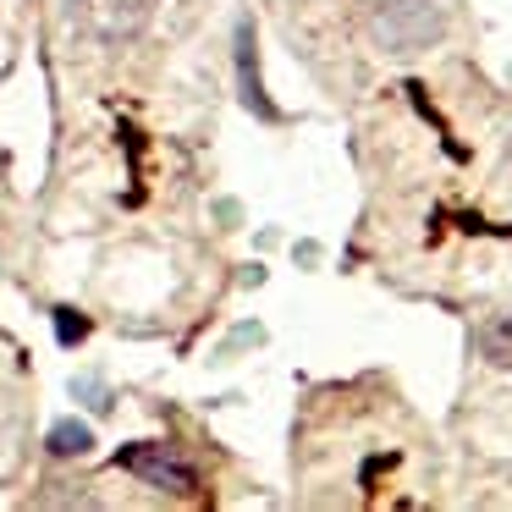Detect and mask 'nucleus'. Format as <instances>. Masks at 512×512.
Returning a JSON list of instances; mask_svg holds the SVG:
<instances>
[{"instance_id": "obj_1", "label": "nucleus", "mask_w": 512, "mask_h": 512, "mask_svg": "<svg viewBox=\"0 0 512 512\" xmlns=\"http://www.w3.org/2000/svg\"><path fill=\"white\" fill-rule=\"evenodd\" d=\"M446 6L441 0H369V39L386 56H413V50L441 45Z\"/></svg>"}, {"instance_id": "obj_2", "label": "nucleus", "mask_w": 512, "mask_h": 512, "mask_svg": "<svg viewBox=\"0 0 512 512\" xmlns=\"http://www.w3.org/2000/svg\"><path fill=\"white\" fill-rule=\"evenodd\" d=\"M116 463H122L127 474H138L144 485L166 490V496H193V490H199V474H193V463H182V457L171 452L166 441L122 446V452H116Z\"/></svg>"}, {"instance_id": "obj_3", "label": "nucleus", "mask_w": 512, "mask_h": 512, "mask_svg": "<svg viewBox=\"0 0 512 512\" xmlns=\"http://www.w3.org/2000/svg\"><path fill=\"white\" fill-rule=\"evenodd\" d=\"M78 6H83V23L100 39H111V45L133 39L149 23V0H78Z\"/></svg>"}, {"instance_id": "obj_4", "label": "nucleus", "mask_w": 512, "mask_h": 512, "mask_svg": "<svg viewBox=\"0 0 512 512\" xmlns=\"http://www.w3.org/2000/svg\"><path fill=\"white\" fill-rule=\"evenodd\" d=\"M479 353H485L496 369H512V309L490 314V320L479 325Z\"/></svg>"}, {"instance_id": "obj_5", "label": "nucleus", "mask_w": 512, "mask_h": 512, "mask_svg": "<svg viewBox=\"0 0 512 512\" xmlns=\"http://www.w3.org/2000/svg\"><path fill=\"white\" fill-rule=\"evenodd\" d=\"M94 446V430L89 424H78V419H61L56 430H50V452L56 457H83Z\"/></svg>"}, {"instance_id": "obj_6", "label": "nucleus", "mask_w": 512, "mask_h": 512, "mask_svg": "<svg viewBox=\"0 0 512 512\" xmlns=\"http://www.w3.org/2000/svg\"><path fill=\"white\" fill-rule=\"evenodd\" d=\"M237 61H243V100L254 105L259 116H276V105L259 94V78H254V39H248V34H243V56H237Z\"/></svg>"}, {"instance_id": "obj_7", "label": "nucleus", "mask_w": 512, "mask_h": 512, "mask_svg": "<svg viewBox=\"0 0 512 512\" xmlns=\"http://www.w3.org/2000/svg\"><path fill=\"white\" fill-rule=\"evenodd\" d=\"M56 331H61V342H83V331L89 325L78 320V314H67V309H56Z\"/></svg>"}, {"instance_id": "obj_8", "label": "nucleus", "mask_w": 512, "mask_h": 512, "mask_svg": "<svg viewBox=\"0 0 512 512\" xmlns=\"http://www.w3.org/2000/svg\"><path fill=\"white\" fill-rule=\"evenodd\" d=\"M78 391H83V402H89V408H105V391L94 386V380H78Z\"/></svg>"}]
</instances>
